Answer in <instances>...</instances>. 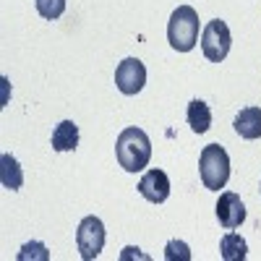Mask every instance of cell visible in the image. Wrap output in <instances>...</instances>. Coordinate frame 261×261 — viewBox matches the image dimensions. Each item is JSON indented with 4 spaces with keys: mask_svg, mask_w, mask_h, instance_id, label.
<instances>
[{
    "mask_svg": "<svg viewBox=\"0 0 261 261\" xmlns=\"http://www.w3.org/2000/svg\"><path fill=\"white\" fill-rule=\"evenodd\" d=\"M167 42L172 50L188 53L199 42V13L191 6H180L172 11L170 24H167Z\"/></svg>",
    "mask_w": 261,
    "mask_h": 261,
    "instance_id": "cell-2",
    "label": "cell"
},
{
    "mask_svg": "<svg viewBox=\"0 0 261 261\" xmlns=\"http://www.w3.org/2000/svg\"><path fill=\"white\" fill-rule=\"evenodd\" d=\"M165 258H167V261H175V258L191 261V251H188V246H186L183 241H170V243L165 246Z\"/></svg>",
    "mask_w": 261,
    "mask_h": 261,
    "instance_id": "cell-15",
    "label": "cell"
},
{
    "mask_svg": "<svg viewBox=\"0 0 261 261\" xmlns=\"http://www.w3.org/2000/svg\"><path fill=\"white\" fill-rule=\"evenodd\" d=\"M139 193L151 204H162L170 196V178L162 170H149L146 175L139 180Z\"/></svg>",
    "mask_w": 261,
    "mask_h": 261,
    "instance_id": "cell-8",
    "label": "cell"
},
{
    "mask_svg": "<svg viewBox=\"0 0 261 261\" xmlns=\"http://www.w3.org/2000/svg\"><path fill=\"white\" fill-rule=\"evenodd\" d=\"M199 172H201V183L209 191H220L230 180V157L225 146L220 144H206L201 149L199 157Z\"/></svg>",
    "mask_w": 261,
    "mask_h": 261,
    "instance_id": "cell-3",
    "label": "cell"
},
{
    "mask_svg": "<svg viewBox=\"0 0 261 261\" xmlns=\"http://www.w3.org/2000/svg\"><path fill=\"white\" fill-rule=\"evenodd\" d=\"M115 84L118 89L125 94V97H134L144 89L146 84V68L139 58H125L118 68H115Z\"/></svg>",
    "mask_w": 261,
    "mask_h": 261,
    "instance_id": "cell-6",
    "label": "cell"
},
{
    "mask_svg": "<svg viewBox=\"0 0 261 261\" xmlns=\"http://www.w3.org/2000/svg\"><path fill=\"white\" fill-rule=\"evenodd\" d=\"M217 220L225 230H235L246 220V206L241 201V196L232 193V191H225L220 196V201H217Z\"/></svg>",
    "mask_w": 261,
    "mask_h": 261,
    "instance_id": "cell-7",
    "label": "cell"
},
{
    "mask_svg": "<svg viewBox=\"0 0 261 261\" xmlns=\"http://www.w3.org/2000/svg\"><path fill=\"white\" fill-rule=\"evenodd\" d=\"M230 45H232V37H230V29L222 18H214L204 27L201 32V50L206 55V60L212 63H220L227 58L230 53Z\"/></svg>",
    "mask_w": 261,
    "mask_h": 261,
    "instance_id": "cell-4",
    "label": "cell"
},
{
    "mask_svg": "<svg viewBox=\"0 0 261 261\" xmlns=\"http://www.w3.org/2000/svg\"><path fill=\"white\" fill-rule=\"evenodd\" d=\"M235 130L238 136H243L248 141L261 136V107H243L241 113L235 115Z\"/></svg>",
    "mask_w": 261,
    "mask_h": 261,
    "instance_id": "cell-9",
    "label": "cell"
},
{
    "mask_svg": "<svg viewBox=\"0 0 261 261\" xmlns=\"http://www.w3.org/2000/svg\"><path fill=\"white\" fill-rule=\"evenodd\" d=\"M0 180H3V186L11 188V191H18L21 183H24V172H21L18 162L11 154L0 157Z\"/></svg>",
    "mask_w": 261,
    "mask_h": 261,
    "instance_id": "cell-12",
    "label": "cell"
},
{
    "mask_svg": "<svg viewBox=\"0 0 261 261\" xmlns=\"http://www.w3.org/2000/svg\"><path fill=\"white\" fill-rule=\"evenodd\" d=\"M79 146V125L73 120H63L53 130V149L55 151H73Z\"/></svg>",
    "mask_w": 261,
    "mask_h": 261,
    "instance_id": "cell-10",
    "label": "cell"
},
{
    "mask_svg": "<svg viewBox=\"0 0 261 261\" xmlns=\"http://www.w3.org/2000/svg\"><path fill=\"white\" fill-rule=\"evenodd\" d=\"M220 251H222L225 261H243L246 253H248V246H246V241L238 232H227V235H222Z\"/></svg>",
    "mask_w": 261,
    "mask_h": 261,
    "instance_id": "cell-13",
    "label": "cell"
},
{
    "mask_svg": "<svg viewBox=\"0 0 261 261\" xmlns=\"http://www.w3.org/2000/svg\"><path fill=\"white\" fill-rule=\"evenodd\" d=\"M27 258H42V261H47L50 253H47V248L42 246V243H27L24 248L18 251V261H27Z\"/></svg>",
    "mask_w": 261,
    "mask_h": 261,
    "instance_id": "cell-16",
    "label": "cell"
},
{
    "mask_svg": "<svg viewBox=\"0 0 261 261\" xmlns=\"http://www.w3.org/2000/svg\"><path fill=\"white\" fill-rule=\"evenodd\" d=\"M105 225L99 217H84L79 230H76V246H79V253L84 261H92L99 256L102 246H105Z\"/></svg>",
    "mask_w": 261,
    "mask_h": 261,
    "instance_id": "cell-5",
    "label": "cell"
},
{
    "mask_svg": "<svg viewBox=\"0 0 261 261\" xmlns=\"http://www.w3.org/2000/svg\"><path fill=\"white\" fill-rule=\"evenodd\" d=\"M34 3H37V13L47 21L60 18L65 11V0H34Z\"/></svg>",
    "mask_w": 261,
    "mask_h": 261,
    "instance_id": "cell-14",
    "label": "cell"
},
{
    "mask_svg": "<svg viewBox=\"0 0 261 261\" xmlns=\"http://www.w3.org/2000/svg\"><path fill=\"white\" fill-rule=\"evenodd\" d=\"M115 157L125 172H141L151 160V141L141 128H125L118 136Z\"/></svg>",
    "mask_w": 261,
    "mask_h": 261,
    "instance_id": "cell-1",
    "label": "cell"
},
{
    "mask_svg": "<svg viewBox=\"0 0 261 261\" xmlns=\"http://www.w3.org/2000/svg\"><path fill=\"white\" fill-rule=\"evenodd\" d=\"M186 120H188L193 134H206L209 125H212V110H209V105L201 102V99H193L188 105V110H186Z\"/></svg>",
    "mask_w": 261,
    "mask_h": 261,
    "instance_id": "cell-11",
    "label": "cell"
}]
</instances>
